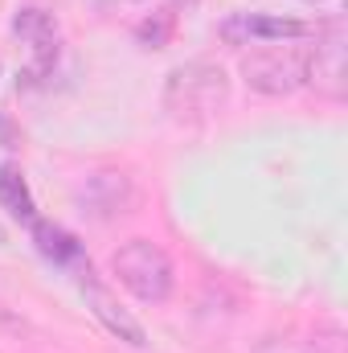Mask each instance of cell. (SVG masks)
<instances>
[{
  "label": "cell",
  "mask_w": 348,
  "mask_h": 353,
  "mask_svg": "<svg viewBox=\"0 0 348 353\" xmlns=\"http://www.w3.org/2000/svg\"><path fill=\"white\" fill-rule=\"evenodd\" d=\"M115 279L144 304H164L173 296V259L148 243V239H131L111 255Z\"/></svg>",
  "instance_id": "cell-1"
},
{
  "label": "cell",
  "mask_w": 348,
  "mask_h": 353,
  "mask_svg": "<svg viewBox=\"0 0 348 353\" xmlns=\"http://www.w3.org/2000/svg\"><path fill=\"white\" fill-rule=\"evenodd\" d=\"M230 94V83L221 74V66L213 62H184L176 66L164 83V107L176 119H205L213 115Z\"/></svg>",
  "instance_id": "cell-2"
},
{
  "label": "cell",
  "mask_w": 348,
  "mask_h": 353,
  "mask_svg": "<svg viewBox=\"0 0 348 353\" xmlns=\"http://www.w3.org/2000/svg\"><path fill=\"white\" fill-rule=\"evenodd\" d=\"M303 70H307V54L295 46H266L242 58V79L246 87L259 94H291L303 87Z\"/></svg>",
  "instance_id": "cell-3"
},
{
  "label": "cell",
  "mask_w": 348,
  "mask_h": 353,
  "mask_svg": "<svg viewBox=\"0 0 348 353\" xmlns=\"http://www.w3.org/2000/svg\"><path fill=\"white\" fill-rule=\"evenodd\" d=\"M303 83H312L316 94L324 99H345L348 94V66H345V29L340 21L328 29H316V50L307 54V70Z\"/></svg>",
  "instance_id": "cell-4"
},
{
  "label": "cell",
  "mask_w": 348,
  "mask_h": 353,
  "mask_svg": "<svg viewBox=\"0 0 348 353\" xmlns=\"http://www.w3.org/2000/svg\"><path fill=\"white\" fill-rule=\"evenodd\" d=\"M230 46H246V41H299L312 37L316 25L295 21V17H270V12H234L221 21L217 29Z\"/></svg>",
  "instance_id": "cell-5"
},
{
  "label": "cell",
  "mask_w": 348,
  "mask_h": 353,
  "mask_svg": "<svg viewBox=\"0 0 348 353\" xmlns=\"http://www.w3.org/2000/svg\"><path fill=\"white\" fill-rule=\"evenodd\" d=\"M12 33L21 41H29V79L54 74L58 62V21L45 8H21L12 17Z\"/></svg>",
  "instance_id": "cell-6"
},
{
  "label": "cell",
  "mask_w": 348,
  "mask_h": 353,
  "mask_svg": "<svg viewBox=\"0 0 348 353\" xmlns=\"http://www.w3.org/2000/svg\"><path fill=\"white\" fill-rule=\"evenodd\" d=\"M83 296H87L90 312L102 321V329L111 333V337H119L123 345H131V350H144L148 345V333H144V325L102 288V283H94V279H83Z\"/></svg>",
  "instance_id": "cell-7"
},
{
  "label": "cell",
  "mask_w": 348,
  "mask_h": 353,
  "mask_svg": "<svg viewBox=\"0 0 348 353\" xmlns=\"http://www.w3.org/2000/svg\"><path fill=\"white\" fill-rule=\"evenodd\" d=\"M78 201L87 205L94 218H119V214H127L135 205V185H131V176H123V173H94L78 189Z\"/></svg>",
  "instance_id": "cell-8"
},
{
  "label": "cell",
  "mask_w": 348,
  "mask_h": 353,
  "mask_svg": "<svg viewBox=\"0 0 348 353\" xmlns=\"http://www.w3.org/2000/svg\"><path fill=\"white\" fill-rule=\"evenodd\" d=\"M33 243H37V251L50 259V263L58 267H83V271H90L87 255H83V243L66 230V226H58V222H33Z\"/></svg>",
  "instance_id": "cell-9"
},
{
  "label": "cell",
  "mask_w": 348,
  "mask_h": 353,
  "mask_svg": "<svg viewBox=\"0 0 348 353\" xmlns=\"http://www.w3.org/2000/svg\"><path fill=\"white\" fill-rule=\"evenodd\" d=\"M0 205H4L12 218H21V222H37L33 193H29V185H25L21 169H12V165L0 169Z\"/></svg>",
  "instance_id": "cell-10"
},
{
  "label": "cell",
  "mask_w": 348,
  "mask_h": 353,
  "mask_svg": "<svg viewBox=\"0 0 348 353\" xmlns=\"http://www.w3.org/2000/svg\"><path fill=\"white\" fill-rule=\"evenodd\" d=\"M173 33H176V8H156L135 25V37H140L144 50H164L173 41Z\"/></svg>",
  "instance_id": "cell-11"
},
{
  "label": "cell",
  "mask_w": 348,
  "mask_h": 353,
  "mask_svg": "<svg viewBox=\"0 0 348 353\" xmlns=\"http://www.w3.org/2000/svg\"><path fill=\"white\" fill-rule=\"evenodd\" d=\"M259 353H320V345H303V341H266Z\"/></svg>",
  "instance_id": "cell-12"
},
{
  "label": "cell",
  "mask_w": 348,
  "mask_h": 353,
  "mask_svg": "<svg viewBox=\"0 0 348 353\" xmlns=\"http://www.w3.org/2000/svg\"><path fill=\"white\" fill-rule=\"evenodd\" d=\"M197 4H201V0H168V8H184V12L197 8Z\"/></svg>",
  "instance_id": "cell-13"
}]
</instances>
